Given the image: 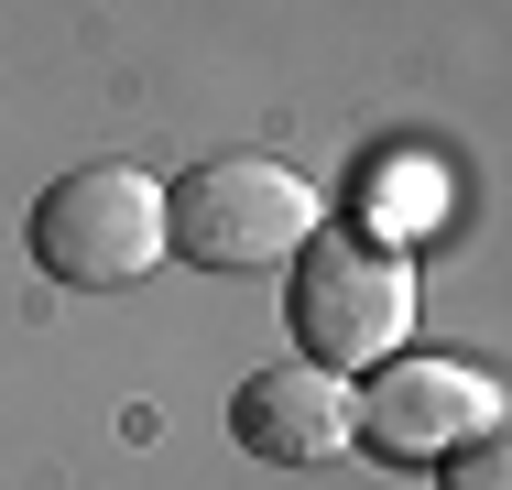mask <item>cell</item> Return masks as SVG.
Returning a JSON list of instances; mask_svg holds the SVG:
<instances>
[{"instance_id": "cell-1", "label": "cell", "mask_w": 512, "mask_h": 490, "mask_svg": "<svg viewBox=\"0 0 512 490\" xmlns=\"http://www.w3.org/2000/svg\"><path fill=\"white\" fill-rule=\"evenodd\" d=\"M316 240V186L273 153H207L164 186V251L197 273H284Z\"/></svg>"}, {"instance_id": "cell-2", "label": "cell", "mask_w": 512, "mask_h": 490, "mask_svg": "<svg viewBox=\"0 0 512 490\" xmlns=\"http://www.w3.org/2000/svg\"><path fill=\"white\" fill-rule=\"evenodd\" d=\"M284 305H295V338H306L316 371H382L404 360V327H414V262L360 240V229H316L306 251L284 262Z\"/></svg>"}, {"instance_id": "cell-3", "label": "cell", "mask_w": 512, "mask_h": 490, "mask_svg": "<svg viewBox=\"0 0 512 490\" xmlns=\"http://www.w3.org/2000/svg\"><path fill=\"white\" fill-rule=\"evenodd\" d=\"M33 262L55 273L66 294H109V284H142L164 262V186L142 164H77L33 196L22 218Z\"/></svg>"}, {"instance_id": "cell-4", "label": "cell", "mask_w": 512, "mask_h": 490, "mask_svg": "<svg viewBox=\"0 0 512 490\" xmlns=\"http://www.w3.org/2000/svg\"><path fill=\"white\" fill-rule=\"evenodd\" d=\"M502 425V382L469 360H382V382L349 392V436L393 469H436L447 447Z\"/></svg>"}, {"instance_id": "cell-5", "label": "cell", "mask_w": 512, "mask_h": 490, "mask_svg": "<svg viewBox=\"0 0 512 490\" xmlns=\"http://www.w3.org/2000/svg\"><path fill=\"white\" fill-rule=\"evenodd\" d=\"M229 436L262 458V469H327L349 447V382L316 371V360H284V371H251L229 392Z\"/></svg>"}, {"instance_id": "cell-6", "label": "cell", "mask_w": 512, "mask_h": 490, "mask_svg": "<svg viewBox=\"0 0 512 490\" xmlns=\"http://www.w3.org/2000/svg\"><path fill=\"white\" fill-rule=\"evenodd\" d=\"M371 207H382V251H404V240H436V218H447V175L436 164H382L371 175Z\"/></svg>"}, {"instance_id": "cell-7", "label": "cell", "mask_w": 512, "mask_h": 490, "mask_svg": "<svg viewBox=\"0 0 512 490\" xmlns=\"http://www.w3.org/2000/svg\"><path fill=\"white\" fill-rule=\"evenodd\" d=\"M436 469H447V490H502V425H491V436H469V447H447Z\"/></svg>"}]
</instances>
